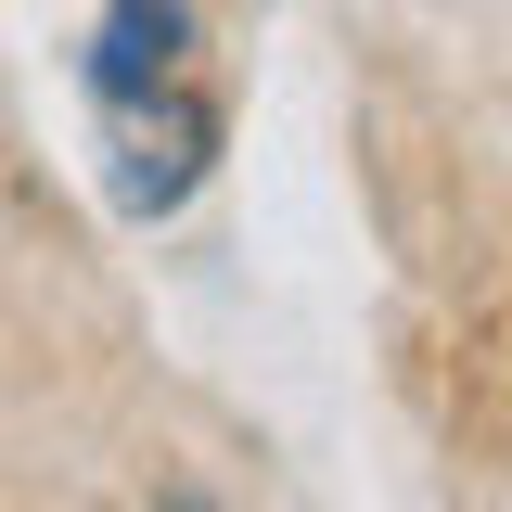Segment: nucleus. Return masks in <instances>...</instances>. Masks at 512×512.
Wrapping results in <instances>:
<instances>
[{"label":"nucleus","mask_w":512,"mask_h":512,"mask_svg":"<svg viewBox=\"0 0 512 512\" xmlns=\"http://www.w3.org/2000/svg\"><path fill=\"white\" fill-rule=\"evenodd\" d=\"M103 141H116V167H103L116 218H167V205H192L205 154H218V103H192L180 77H167V90H128V103H103Z\"/></svg>","instance_id":"f257e3e1"},{"label":"nucleus","mask_w":512,"mask_h":512,"mask_svg":"<svg viewBox=\"0 0 512 512\" xmlns=\"http://www.w3.org/2000/svg\"><path fill=\"white\" fill-rule=\"evenodd\" d=\"M192 52V13L180 0H103V39H90V90L128 103V90H167Z\"/></svg>","instance_id":"f03ea898"}]
</instances>
